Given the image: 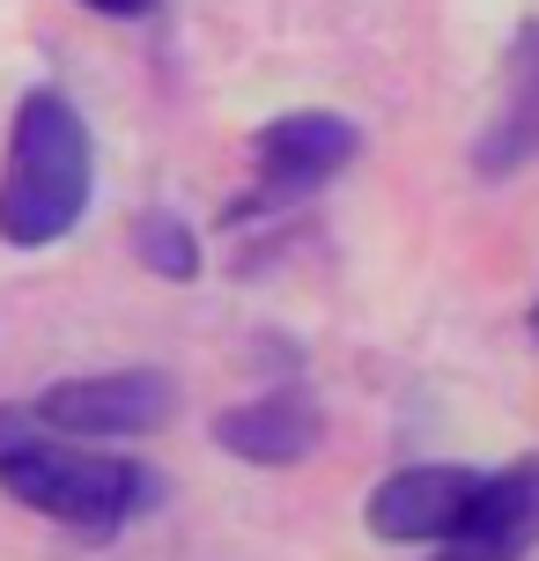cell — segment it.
<instances>
[{
	"instance_id": "6da1fadb",
	"label": "cell",
	"mask_w": 539,
	"mask_h": 561,
	"mask_svg": "<svg viewBox=\"0 0 539 561\" xmlns=\"http://www.w3.org/2000/svg\"><path fill=\"white\" fill-rule=\"evenodd\" d=\"M0 488L23 510L74 533H126L163 503V473L112 444H74L37 421V407H0Z\"/></svg>"
},
{
	"instance_id": "7a4b0ae2",
	"label": "cell",
	"mask_w": 539,
	"mask_h": 561,
	"mask_svg": "<svg viewBox=\"0 0 539 561\" xmlns=\"http://www.w3.org/2000/svg\"><path fill=\"white\" fill-rule=\"evenodd\" d=\"M96 185V148L82 112L59 89H30L8 126V163H0V244L45 252L89 215Z\"/></svg>"
},
{
	"instance_id": "3957f363",
	"label": "cell",
	"mask_w": 539,
	"mask_h": 561,
	"mask_svg": "<svg viewBox=\"0 0 539 561\" xmlns=\"http://www.w3.org/2000/svg\"><path fill=\"white\" fill-rule=\"evenodd\" d=\"M355 163V126L341 112H288L274 126H259L252 140V193L229 199L222 222H259V215H288L296 199H311L318 185H333Z\"/></svg>"
},
{
	"instance_id": "277c9868",
	"label": "cell",
	"mask_w": 539,
	"mask_h": 561,
	"mask_svg": "<svg viewBox=\"0 0 539 561\" xmlns=\"http://www.w3.org/2000/svg\"><path fill=\"white\" fill-rule=\"evenodd\" d=\"M171 414H177V385L163 369H96V377H67L53 392H37V421L74 436V444L156 436Z\"/></svg>"
},
{
	"instance_id": "5b68a950",
	"label": "cell",
	"mask_w": 539,
	"mask_h": 561,
	"mask_svg": "<svg viewBox=\"0 0 539 561\" xmlns=\"http://www.w3.org/2000/svg\"><path fill=\"white\" fill-rule=\"evenodd\" d=\"M481 480L488 473H473V466H399L392 480L369 488V533L406 539V547H444L473 525Z\"/></svg>"
},
{
	"instance_id": "8992f818",
	"label": "cell",
	"mask_w": 539,
	"mask_h": 561,
	"mask_svg": "<svg viewBox=\"0 0 539 561\" xmlns=\"http://www.w3.org/2000/svg\"><path fill=\"white\" fill-rule=\"evenodd\" d=\"M215 444L229 458H244V466H303L325 444V407L303 385H274V392L244 399V407H222Z\"/></svg>"
},
{
	"instance_id": "52a82bcc",
	"label": "cell",
	"mask_w": 539,
	"mask_h": 561,
	"mask_svg": "<svg viewBox=\"0 0 539 561\" xmlns=\"http://www.w3.org/2000/svg\"><path fill=\"white\" fill-rule=\"evenodd\" d=\"M539 156V23L517 30L511 45V89H503V112L473 140V170L481 178H511Z\"/></svg>"
},
{
	"instance_id": "ba28073f",
	"label": "cell",
	"mask_w": 539,
	"mask_h": 561,
	"mask_svg": "<svg viewBox=\"0 0 539 561\" xmlns=\"http://www.w3.org/2000/svg\"><path fill=\"white\" fill-rule=\"evenodd\" d=\"M458 539H481V547H495L503 561H525V554H532V547H539V450L481 480L473 525H466Z\"/></svg>"
},
{
	"instance_id": "9c48e42d",
	"label": "cell",
	"mask_w": 539,
	"mask_h": 561,
	"mask_svg": "<svg viewBox=\"0 0 539 561\" xmlns=\"http://www.w3.org/2000/svg\"><path fill=\"white\" fill-rule=\"evenodd\" d=\"M134 252H141L148 274H163V280H193V274H199V237L177 222L171 207H148V215H134Z\"/></svg>"
},
{
	"instance_id": "30bf717a",
	"label": "cell",
	"mask_w": 539,
	"mask_h": 561,
	"mask_svg": "<svg viewBox=\"0 0 539 561\" xmlns=\"http://www.w3.org/2000/svg\"><path fill=\"white\" fill-rule=\"evenodd\" d=\"M428 561H503V554H495V547H481V539H444Z\"/></svg>"
},
{
	"instance_id": "8fae6325",
	"label": "cell",
	"mask_w": 539,
	"mask_h": 561,
	"mask_svg": "<svg viewBox=\"0 0 539 561\" xmlns=\"http://www.w3.org/2000/svg\"><path fill=\"white\" fill-rule=\"evenodd\" d=\"M82 8H96V15H118V23H134V15H148L156 0H82Z\"/></svg>"
},
{
	"instance_id": "7c38bea8",
	"label": "cell",
	"mask_w": 539,
	"mask_h": 561,
	"mask_svg": "<svg viewBox=\"0 0 539 561\" xmlns=\"http://www.w3.org/2000/svg\"><path fill=\"white\" fill-rule=\"evenodd\" d=\"M532 333H539V304H532Z\"/></svg>"
}]
</instances>
